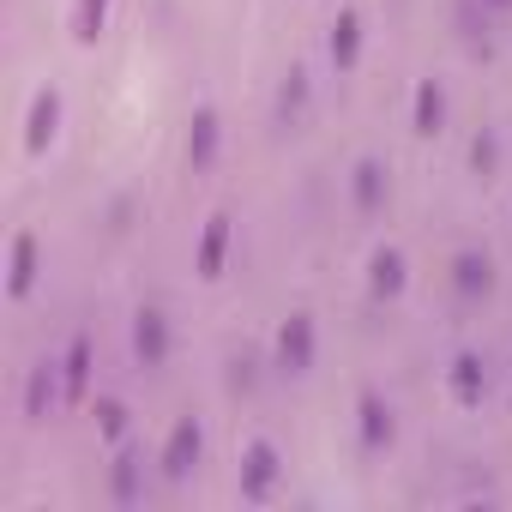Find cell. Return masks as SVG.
<instances>
[{"label":"cell","instance_id":"cell-1","mask_svg":"<svg viewBox=\"0 0 512 512\" xmlns=\"http://www.w3.org/2000/svg\"><path fill=\"white\" fill-rule=\"evenodd\" d=\"M199 452H205V434H199V422H193V416H181V422L169 428L163 452H157L163 482H187V476H193V464H199Z\"/></svg>","mask_w":512,"mask_h":512},{"label":"cell","instance_id":"cell-2","mask_svg":"<svg viewBox=\"0 0 512 512\" xmlns=\"http://www.w3.org/2000/svg\"><path fill=\"white\" fill-rule=\"evenodd\" d=\"M278 482V446L272 440H253L241 458V500H266Z\"/></svg>","mask_w":512,"mask_h":512},{"label":"cell","instance_id":"cell-3","mask_svg":"<svg viewBox=\"0 0 512 512\" xmlns=\"http://www.w3.org/2000/svg\"><path fill=\"white\" fill-rule=\"evenodd\" d=\"M278 368H284V374H308V368H314V320H308V314H296V320L278 332Z\"/></svg>","mask_w":512,"mask_h":512},{"label":"cell","instance_id":"cell-4","mask_svg":"<svg viewBox=\"0 0 512 512\" xmlns=\"http://www.w3.org/2000/svg\"><path fill=\"white\" fill-rule=\"evenodd\" d=\"M356 434H362V446L368 452H380V446H392V434H398V422H392V404L380 398V392H362L356 398Z\"/></svg>","mask_w":512,"mask_h":512},{"label":"cell","instance_id":"cell-5","mask_svg":"<svg viewBox=\"0 0 512 512\" xmlns=\"http://www.w3.org/2000/svg\"><path fill=\"white\" fill-rule=\"evenodd\" d=\"M452 290H458V296H470V302L494 290V260H488V253H476V247H464V253H458V260H452Z\"/></svg>","mask_w":512,"mask_h":512},{"label":"cell","instance_id":"cell-6","mask_svg":"<svg viewBox=\"0 0 512 512\" xmlns=\"http://www.w3.org/2000/svg\"><path fill=\"white\" fill-rule=\"evenodd\" d=\"M133 350H139L145 368H163V362H169V326H163L157 308H145V314L133 320Z\"/></svg>","mask_w":512,"mask_h":512},{"label":"cell","instance_id":"cell-7","mask_svg":"<svg viewBox=\"0 0 512 512\" xmlns=\"http://www.w3.org/2000/svg\"><path fill=\"white\" fill-rule=\"evenodd\" d=\"M55 398H67V386H55V362H37L25 380V422H49Z\"/></svg>","mask_w":512,"mask_h":512},{"label":"cell","instance_id":"cell-8","mask_svg":"<svg viewBox=\"0 0 512 512\" xmlns=\"http://www.w3.org/2000/svg\"><path fill=\"white\" fill-rule=\"evenodd\" d=\"M37 290V235L31 229H19L13 235V272H7V296L13 302H25Z\"/></svg>","mask_w":512,"mask_h":512},{"label":"cell","instance_id":"cell-9","mask_svg":"<svg viewBox=\"0 0 512 512\" xmlns=\"http://www.w3.org/2000/svg\"><path fill=\"white\" fill-rule=\"evenodd\" d=\"M55 121H61V97H55V91H37V103H31V127H25V151H31V157L49 151Z\"/></svg>","mask_w":512,"mask_h":512},{"label":"cell","instance_id":"cell-10","mask_svg":"<svg viewBox=\"0 0 512 512\" xmlns=\"http://www.w3.org/2000/svg\"><path fill=\"white\" fill-rule=\"evenodd\" d=\"M217 157V109H199L193 115V133H187V163L193 169H211Z\"/></svg>","mask_w":512,"mask_h":512},{"label":"cell","instance_id":"cell-11","mask_svg":"<svg viewBox=\"0 0 512 512\" xmlns=\"http://www.w3.org/2000/svg\"><path fill=\"white\" fill-rule=\"evenodd\" d=\"M85 380H91V338H73V344H67V362H61L67 404H79V398H85Z\"/></svg>","mask_w":512,"mask_h":512},{"label":"cell","instance_id":"cell-12","mask_svg":"<svg viewBox=\"0 0 512 512\" xmlns=\"http://www.w3.org/2000/svg\"><path fill=\"white\" fill-rule=\"evenodd\" d=\"M482 392H488L482 356H458V362H452V398H458V404H482Z\"/></svg>","mask_w":512,"mask_h":512},{"label":"cell","instance_id":"cell-13","mask_svg":"<svg viewBox=\"0 0 512 512\" xmlns=\"http://www.w3.org/2000/svg\"><path fill=\"white\" fill-rule=\"evenodd\" d=\"M223 247H229V217H211L199 241V278H223Z\"/></svg>","mask_w":512,"mask_h":512},{"label":"cell","instance_id":"cell-14","mask_svg":"<svg viewBox=\"0 0 512 512\" xmlns=\"http://www.w3.org/2000/svg\"><path fill=\"white\" fill-rule=\"evenodd\" d=\"M368 272H374V278H368L374 296H398V290H404V253H398V247H380Z\"/></svg>","mask_w":512,"mask_h":512},{"label":"cell","instance_id":"cell-15","mask_svg":"<svg viewBox=\"0 0 512 512\" xmlns=\"http://www.w3.org/2000/svg\"><path fill=\"white\" fill-rule=\"evenodd\" d=\"M356 55H362V19L356 13H338V25H332V61L338 67H356Z\"/></svg>","mask_w":512,"mask_h":512},{"label":"cell","instance_id":"cell-16","mask_svg":"<svg viewBox=\"0 0 512 512\" xmlns=\"http://www.w3.org/2000/svg\"><path fill=\"white\" fill-rule=\"evenodd\" d=\"M356 205H362V211H380V205H386V169H380L374 157L356 163Z\"/></svg>","mask_w":512,"mask_h":512},{"label":"cell","instance_id":"cell-17","mask_svg":"<svg viewBox=\"0 0 512 512\" xmlns=\"http://www.w3.org/2000/svg\"><path fill=\"white\" fill-rule=\"evenodd\" d=\"M440 121H446V97H440V85L428 79V85L416 91V133H428V139H434V133H440Z\"/></svg>","mask_w":512,"mask_h":512},{"label":"cell","instance_id":"cell-18","mask_svg":"<svg viewBox=\"0 0 512 512\" xmlns=\"http://www.w3.org/2000/svg\"><path fill=\"white\" fill-rule=\"evenodd\" d=\"M109 494H115L121 506H133V500H139V458H133V452H121V458H115V476H109Z\"/></svg>","mask_w":512,"mask_h":512},{"label":"cell","instance_id":"cell-19","mask_svg":"<svg viewBox=\"0 0 512 512\" xmlns=\"http://www.w3.org/2000/svg\"><path fill=\"white\" fill-rule=\"evenodd\" d=\"M103 19H109V0H79L73 37H79V43H97V37H103Z\"/></svg>","mask_w":512,"mask_h":512},{"label":"cell","instance_id":"cell-20","mask_svg":"<svg viewBox=\"0 0 512 512\" xmlns=\"http://www.w3.org/2000/svg\"><path fill=\"white\" fill-rule=\"evenodd\" d=\"M91 416H97L103 440H121V434H127V404H121V398H97V410H91Z\"/></svg>","mask_w":512,"mask_h":512},{"label":"cell","instance_id":"cell-21","mask_svg":"<svg viewBox=\"0 0 512 512\" xmlns=\"http://www.w3.org/2000/svg\"><path fill=\"white\" fill-rule=\"evenodd\" d=\"M494 7H512V0H494Z\"/></svg>","mask_w":512,"mask_h":512}]
</instances>
